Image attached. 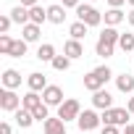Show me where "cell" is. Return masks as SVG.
<instances>
[{
	"instance_id": "obj_34",
	"label": "cell",
	"mask_w": 134,
	"mask_h": 134,
	"mask_svg": "<svg viewBox=\"0 0 134 134\" xmlns=\"http://www.w3.org/2000/svg\"><path fill=\"white\" fill-rule=\"evenodd\" d=\"M124 3H126V0H108V5H110V8H121Z\"/></svg>"
},
{
	"instance_id": "obj_39",
	"label": "cell",
	"mask_w": 134,
	"mask_h": 134,
	"mask_svg": "<svg viewBox=\"0 0 134 134\" xmlns=\"http://www.w3.org/2000/svg\"><path fill=\"white\" fill-rule=\"evenodd\" d=\"M126 3H129V5H131V8H134V0H126Z\"/></svg>"
},
{
	"instance_id": "obj_8",
	"label": "cell",
	"mask_w": 134,
	"mask_h": 134,
	"mask_svg": "<svg viewBox=\"0 0 134 134\" xmlns=\"http://www.w3.org/2000/svg\"><path fill=\"white\" fill-rule=\"evenodd\" d=\"M26 84H29V92H45V90L50 87V84H47V76H45V74H40V71L29 74Z\"/></svg>"
},
{
	"instance_id": "obj_4",
	"label": "cell",
	"mask_w": 134,
	"mask_h": 134,
	"mask_svg": "<svg viewBox=\"0 0 134 134\" xmlns=\"http://www.w3.org/2000/svg\"><path fill=\"white\" fill-rule=\"evenodd\" d=\"M82 116V105H79V100H74V97H69L60 108H58V118H63V121H76Z\"/></svg>"
},
{
	"instance_id": "obj_18",
	"label": "cell",
	"mask_w": 134,
	"mask_h": 134,
	"mask_svg": "<svg viewBox=\"0 0 134 134\" xmlns=\"http://www.w3.org/2000/svg\"><path fill=\"white\" fill-rule=\"evenodd\" d=\"M11 19H13V24H21V26H26V24H29V8H24V5H16V8L11 11Z\"/></svg>"
},
{
	"instance_id": "obj_3",
	"label": "cell",
	"mask_w": 134,
	"mask_h": 134,
	"mask_svg": "<svg viewBox=\"0 0 134 134\" xmlns=\"http://www.w3.org/2000/svg\"><path fill=\"white\" fill-rule=\"evenodd\" d=\"M76 16H79V21L87 24V26H100V24H103V13H100L95 5H79V8H76Z\"/></svg>"
},
{
	"instance_id": "obj_13",
	"label": "cell",
	"mask_w": 134,
	"mask_h": 134,
	"mask_svg": "<svg viewBox=\"0 0 134 134\" xmlns=\"http://www.w3.org/2000/svg\"><path fill=\"white\" fill-rule=\"evenodd\" d=\"M13 118H16V124H19L21 129H29V126L34 124V113L26 110V108H19V110L13 113Z\"/></svg>"
},
{
	"instance_id": "obj_15",
	"label": "cell",
	"mask_w": 134,
	"mask_h": 134,
	"mask_svg": "<svg viewBox=\"0 0 134 134\" xmlns=\"http://www.w3.org/2000/svg\"><path fill=\"white\" fill-rule=\"evenodd\" d=\"M103 19H105V26H118V24L126 19V13H124L121 8H110V11H108Z\"/></svg>"
},
{
	"instance_id": "obj_6",
	"label": "cell",
	"mask_w": 134,
	"mask_h": 134,
	"mask_svg": "<svg viewBox=\"0 0 134 134\" xmlns=\"http://www.w3.org/2000/svg\"><path fill=\"white\" fill-rule=\"evenodd\" d=\"M76 124H79L82 131H92V129H97L103 121H100V116H97L95 110H82V116L76 118Z\"/></svg>"
},
{
	"instance_id": "obj_10",
	"label": "cell",
	"mask_w": 134,
	"mask_h": 134,
	"mask_svg": "<svg viewBox=\"0 0 134 134\" xmlns=\"http://www.w3.org/2000/svg\"><path fill=\"white\" fill-rule=\"evenodd\" d=\"M21 87V74L16 69H5L3 71V90H16Z\"/></svg>"
},
{
	"instance_id": "obj_33",
	"label": "cell",
	"mask_w": 134,
	"mask_h": 134,
	"mask_svg": "<svg viewBox=\"0 0 134 134\" xmlns=\"http://www.w3.org/2000/svg\"><path fill=\"white\" fill-rule=\"evenodd\" d=\"M0 134H11V124H8V121L0 124Z\"/></svg>"
},
{
	"instance_id": "obj_29",
	"label": "cell",
	"mask_w": 134,
	"mask_h": 134,
	"mask_svg": "<svg viewBox=\"0 0 134 134\" xmlns=\"http://www.w3.org/2000/svg\"><path fill=\"white\" fill-rule=\"evenodd\" d=\"M32 113H34V121H40V124H45V121L50 118V113H47V105H45V103H42L40 108H34Z\"/></svg>"
},
{
	"instance_id": "obj_28",
	"label": "cell",
	"mask_w": 134,
	"mask_h": 134,
	"mask_svg": "<svg viewBox=\"0 0 134 134\" xmlns=\"http://www.w3.org/2000/svg\"><path fill=\"white\" fill-rule=\"evenodd\" d=\"M13 42H16V40H11L8 34H0V53H3V55H11Z\"/></svg>"
},
{
	"instance_id": "obj_40",
	"label": "cell",
	"mask_w": 134,
	"mask_h": 134,
	"mask_svg": "<svg viewBox=\"0 0 134 134\" xmlns=\"http://www.w3.org/2000/svg\"><path fill=\"white\" fill-rule=\"evenodd\" d=\"M131 55H134V53H131Z\"/></svg>"
},
{
	"instance_id": "obj_25",
	"label": "cell",
	"mask_w": 134,
	"mask_h": 134,
	"mask_svg": "<svg viewBox=\"0 0 134 134\" xmlns=\"http://www.w3.org/2000/svg\"><path fill=\"white\" fill-rule=\"evenodd\" d=\"M26 45H29L26 40H16L13 47H11V58H24L26 55Z\"/></svg>"
},
{
	"instance_id": "obj_26",
	"label": "cell",
	"mask_w": 134,
	"mask_h": 134,
	"mask_svg": "<svg viewBox=\"0 0 134 134\" xmlns=\"http://www.w3.org/2000/svg\"><path fill=\"white\" fill-rule=\"evenodd\" d=\"M118 47L124 50V53H134V34H121V40H118Z\"/></svg>"
},
{
	"instance_id": "obj_7",
	"label": "cell",
	"mask_w": 134,
	"mask_h": 134,
	"mask_svg": "<svg viewBox=\"0 0 134 134\" xmlns=\"http://www.w3.org/2000/svg\"><path fill=\"white\" fill-rule=\"evenodd\" d=\"M42 100H45L47 108H50V105H58V108H60V105L66 103V100H63V90H60L58 84H50V87L42 92Z\"/></svg>"
},
{
	"instance_id": "obj_21",
	"label": "cell",
	"mask_w": 134,
	"mask_h": 134,
	"mask_svg": "<svg viewBox=\"0 0 134 134\" xmlns=\"http://www.w3.org/2000/svg\"><path fill=\"white\" fill-rule=\"evenodd\" d=\"M37 58H40V60H47V63H53V60H55V45H50V42L40 45V47H37Z\"/></svg>"
},
{
	"instance_id": "obj_24",
	"label": "cell",
	"mask_w": 134,
	"mask_h": 134,
	"mask_svg": "<svg viewBox=\"0 0 134 134\" xmlns=\"http://www.w3.org/2000/svg\"><path fill=\"white\" fill-rule=\"evenodd\" d=\"M113 50H116V45H108V42H103V40H97V45H95V53H97L100 58H110Z\"/></svg>"
},
{
	"instance_id": "obj_17",
	"label": "cell",
	"mask_w": 134,
	"mask_h": 134,
	"mask_svg": "<svg viewBox=\"0 0 134 134\" xmlns=\"http://www.w3.org/2000/svg\"><path fill=\"white\" fill-rule=\"evenodd\" d=\"M45 100L37 95V92H26L24 97H21V108H26V110H34V108H40Z\"/></svg>"
},
{
	"instance_id": "obj_2",
	"label": "cell",
	"mask_w": 134,
	"mask_h": 134,
	"mask_svg": "<svg viewBox=\"0 0 134 134\" xmlns=\"http://www.w3.org/2000/svg\"><path fill=\"white\" fill-rule=\"evenodd\" d=\"M129 110L126 108H108V110H103V116H100V121H103V126H129Z\"/></svg>"
},
{
	"instance_id": "obj_38",
	"label": "cell",
	"mask_w": 134,
	"mask_h": 134,
	"mask_svg": "<svg viewBox=\"0 0 134 134\" xmlns=\"http://www.w3.org/2000/svg\"><path fill=\"white\" fill-rule=\"evenodd\" d=\"M126 21H129V24L134 26V8H131V13H126Z\"/></svg>"
},
{
	"instance_id": "obj_5",
	"label": "cell",
	"mask_w": 134,
	"mask_h": 134,
	"mask_svg": "<svg viewBox=\"0 0 134 134\" xmlns=\"http://www.w3.org/2000/svg\"><path fill=\"white\" fill-rule=\"evenodd\" d=\"M0 108H3L5 113H16L21 108V97L13 90H3V92H0Z\"/></svg>"
},
{
	"instance_id": "obj_23",
	"label": "cell",
	"mask_w": 134,
	"mask_h": 134,
	"mask_svg": "<svg viewBox=\"0 0 134 134\" xmlns=\"http://www.w3.org/2000/svg\"><path fill=\"white\" fill-rule=\"evenodd\" d=\"M87 29H90L87 24H82V21H74V24L69 26V34H71V40H79V42H82V40L87 37Z\"/></svg>"
},
{
	"instance_id": "obj_12",
	"label": "cell",
	"mask_w": 134,
	"mask_h": 134,
	"mask_svg": "<svg viewBox=\"0 0 134 134\" xmlns=\"http://www.w3.org/2000/svg\"><path fill=\"white\" fill-rule=\"evenodd\" d=\"M63 55H69L71 60H74V58H82V55H84V45H82L79 40H69V42L63 45Z\"/></svg>"
},
{
	"instance_id": "obj_27",
	"label": "cell",
	"mask_w": 134,
	"mask_h": 134,
	"mask_svg": "<svg viewBox=\"0 0 134 134\" xmlns=\"http://www.w3.org/2000/svg\"><path fill=\"white\" fill-rule=\"evenodd\" d=\"M69 66H71V58L69 55H55V60H53V69L55 71H69Z\"/></svg>"
},
{
	"instance_id": "obj_11",
	"label": "cell",
	"mask_w": 134,
	"mask_h": 134,
	"mask_svg": "<svg viewBox=\"0 0 134 134\" xmlns=\"http://www.w3.org/2000/svg\"><path fill=\"white\" fill-rule=\"evenodd\" d=\"M42 131L45 134H66V121L63 118H47L42 124Z\"/></svg>"
},
{
	"instance_id": "obj_35",
	"label": "cell",
	"mask_w": 134,
	"mask_h": 134,
	"mask_svg": "<svg viewBox=\"0 0 134 134\" xmlns=\"http://www.w3.org/2000/svg\"><path fill=\"white\" fill-rule=\"evenodd\" d=\"M21 5H24V8H34V5H37V0H21Z\"/></svg>"
},
{
	"instance_id": "obj_14",
	"label": "cell",
	"mask_w": 134,
	"mask_h": 134,
	"mask_svg": "<svg viewBox=\"0 0 134 134\" xmlns=\"http://www.w3.org/2000/svg\"><path fill=\"white\" fill-rule=\"evenodd\" d=\"M47 21L50 24H63L66 21V8L63 5H50L47 8Z\"/></svg>"
},
{
	"instance_id": "obj_22",
	"label": "cell",
	"mask_w": 134,
	"mask_h": 134,
	"mask_svg": "<svg viewBox=\"0 0 134 134\" xmlns=\"http://www.w3.org/2000/svg\"><path fill=\"white\" fill-rule=\"evenodd\" d=\"M116 87H118V92H134V76H129V74H121V76H116Z\"/></svg>"
},
{
	"instance_id": "obj_19",
	"label": "cell",
	"mask_w": 134,
	"mask_h": 134,
	"mask_svg": "<svg viewBox=\"0 0 134 134\" xmlns=\"http://www.w3.org/2000/svg\"><path fill=\"white\" fill-rule=\"evenodd\" d=\"M29 21L32 24H45L47 21V8H42V5H34V8H29Z\"/></svg>"
},
{
	"instance_id": "obj_32",
	"label": "cell",
	"mask_w": 134,
	"mask_h": 134,
	"mask_svg": "<svg viewBox=\"0 0 134 134\" xmlns=\"http://www.w3.org/2000/svg\"><path fill=\"white\" fill-rule=\"evenodd\" d=\"M103 134H121L118 126H103Z\"/></svg>"
},
{
	"instance_id": "obj_20",
	"label": "cell",
	"mask_w": 134,
	"mask_h": 134,
	"mask_svg": "<svg viewBox=\"0 0 134 134\" xmlns=\"http://www.w3.org/2000/svg\"><path fill=\"white\" fill-rule=\"evenodd\" d=\"M97 40H103V42H108V45H118L121 32H116V26H105V29L100 32V37H97Z\"/></svg>"
},
{
	"instance_id": "obj_37",
	"label": "cell",
	"mask_w": 134,
	"mask_h": 134,
	"mask_svg": "<svg viewBox=\"0 0 134 134\" xmlns=\"http://www.w3.org/2000/svg\"><path fill=\"white\" fill-rule=\"evenodd\" d=\"M121 134H134V124H129V126H124V131Z\"/></svg>"
},
{
	"instance_id": "obj_36",
	"label": "cell",
	"mask_w": 134,
	"mask_h": 134,
	"mask_svg": "<svg viewBox=\"0 0 134 134\" xmlns=\"http://www.w3.org/2000/svg\"><path fill=\"white\" fill-rule=\"evenodd\" d=\"M126 110H129V113H134V97H129V103H126Z\"/></svg>"
},
{
	"instance_id": "obj_16",
	"label": "cell",
	"mask_w": 134,
	"mask_h": 134,
	"mask_svg": "<svg viewBox=\"0 0 134 134\" xmlns=\"http://www.w3.org/2000/svg\"><path fill=\"white\" fill-rule=\"evenodd\" d=\"M40 34H42V32H40V26H37V24H32V21H29L26 26H21V40H26V42H37V40H40Z\"/></svg>"
},
{
	"instance_id": "obj_30",
	"label": "cell",
	"mask_w": 134,
	"mask_h": 134,
	"mask_svg": "<svg viewBox=\"0 0 134 134\" xmlns=\"http://www.w3.org/2000/svg\"><path fill=\"white\" fill-rule=\"evenodd\" d=\"M11 24H13V19H11V16H0V34H8Z\"/></svg>"
},
{
	"instance_id": "obj_9",
	"label": "cell",
	"mask_w": 134,
	"mask_h": 134,
	"mask_svg": "<svg viewBox=\"0 0 134 134\" xmlns=\"http://www.w3.org/2000/svg\"><path fill=\"white\" fill-rule=\"evenodd\" d=\"M92 105H95V108H100V110H108V108H113V95H110L108 90L92 92Z\"/></svg>"
},
{
	"instance_id": "obj_31",
	"label": "cell",
	"mask_w": 134,
	"mask_h": 134,
	"mask_svg": "<svg viewBox=\"0 0 134 134\" xmlns=\"http://www.w3.org/2000/svg\"><path fill=\"white\" fill-rule=\"evenodd\" d=\"M60 5H63V8H79L82 3H79V0H63Z\"/></svg>"
},
{
	"instance_id": "obj_1",
	"label": "cell",
	"mask_w": 134,
	"mask_h": 134,
	"mask_svg": "<svg viewBox=\"0 0 134 134\" xmlns=\"http://www.w3.org/2000/svg\"><path fill=\"white\" fill-rule=\"evenodd\" d=\"M110 76H113V71L108 69V66H97V69H92L90 74H84V90H90V92H100Z\"/></svg>"
}]
</instances>
